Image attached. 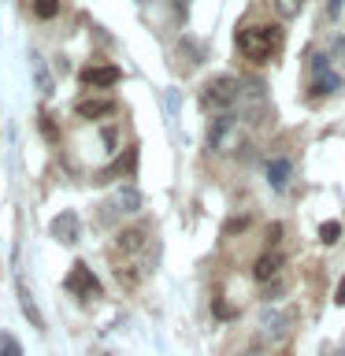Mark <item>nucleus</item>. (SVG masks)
<instances>
[{"label":"nucleus","mask_w":345,"mask_h":356,"mask_svg":"<svg viewBox=\"0 0 345 356\" xmlns=\"http://www.w3.org/2000/svg\"><path fill=\"white\" fill-rule=\"evenodd\" d=\"M282 41H286V30L278 26V22L238 30V49H241L245 60H252V63H267L278 49H282Z\"/></svg>","instance_id":"f257e3e1"},{"label":"nucleus","mask_w":345,"mask_h":356,"mask_svg":"<svg viewBox=\"0 0 345 356\" xmlns=\"http://www.w3.org/2000/svg\"><path fill=\"white\" fill-rule=\"evenodd\" d=\"M238 100H241V78H234V74H216L200 86V104L208 111H216V115L230 111Z\"/></svg>","instance_id":"f03ea898"},{"label":"nucleus","mask_w":345,"mask_h":356,"mask_svg":"<svg viewBox=\"0 0 345 356\" xmlns=\"http://www.w3.org/2000/svg\"><path fill=\"white\" fill-rule=\"evenodd\" d=\"M294 308H267L260 316V341H286V334L294 330Z\"/></svg>","instance_id":"7ed1b4c3"},{"label":"nucleus","mask_w":345,"mask_h":356,"mask_svg":"<svg viewBox=\"0 0 345 356\" xmlns=\"http://www.w3.org/2000/svg\"><path fill=\"white\" fill-rule=\"evenodd\" d=\"M345 78L334 71V63H330V56H316L312 60V97H334L342 89Z\"/></svg>","instance_id":"20e7f679"},{"label":"nucleus","mask_w":345,"mask_h":356,"mask_svg":"<svg viewBox=\"0 0 345 356\" xmlns=\"http://www.w3.org/2000/svg\"><path fill=\"white\" fill-rule=\"evenodd\" d=\"M63 286H67V293H74V297H86V300L100 297V282H97V275L89 271L86 264H71V271H67Z\"/></svg>","instance_id":"39448f33"},{"label":"nucleus","mask_w":345,"mask_h":356,"mask_svg":"<svg viewBox=\"0 0 345 356\" xmlns=\"http://www.w3.org/2000/svg\"><path fill=\"white\" fill-rule=\"evenodd\" d=\"M78 78H82V86H89V89H108L122 78V71L115 63H89L78 71Z\"/></svg>","instance_id":"423d86ee"},{"label":"nucleus","mask_w":345,"mask_h":356,"mask_svg":"<svg viewBox=\"0 0 345 356\" xmlns=\"http://www.w3.org/2000/svg\"><path fill=\"white\" fill-rule=\"evenodd\" d=\"M49 234H52L60 245H74L78 234H82V219H78V211H60V216H52Z\"/></svg>","instance_id":"0eeeda50"},{"label":"nucleus","mask_w":345,"mask_h":356,"mask_svg":"<svg viewBox=\"0 0 345 356\" xmlns=\"http://www.w3.org/2000/svg\"><path fill=\"white\" fill-rule=\"evenodd\" d=\"M74 111H78V119H86V122H100V119H111V115H115V100H108V97H89V100H78Z\"/></svg>","instance_id":"6e6552de"},{"label":"nucleus","mask_w":345,"mask_h":356,"mask_svg":"<svg viewBox=\"0 0 345 356\" xmlns=\"http://www.w3.org/2000/svg\"><path fill=\"white\" fill-rule=\"evenodd\" d=\"M289 182H294V160H286V156H275V160L267 163V186H271L275 193H286Z\"/></svg>","instance_id":"1a4fd4ad"},{"label":"nucleus","mask_w":345,"mask_h":356,"mask_svg":"<svg viewBox=\"0 0 345 356\" xmlns=\"http://www.w3.org/2000/svg\"><path fill=\"white\" fill-rule=\"evenodd\" d=\"M286 267V256L278 252V249H267L264 256H256V264H252V278L256 282H271V278L278 275Z\"/></svg>","instance_id":"9d476101"},{"label":"nucleus","mask_w":345,"mask_h":356,"mask_svg":"<svg viewBox=\"0 0 345 356\" xmlns=\"http://www.w3.org/2000/svg\"><path fill=\"white\" fill-rule=\"evenodd\" d=\"M234 127H238V115H234V111H219V115L208 122V145L211 149H223L227 138L234 134Z\"/></svg>","instance_id":"9b49d317"},{"label":"nucleus","mask_w":345,"mask_h":356,"mask_svg":"<svg viewBox=\"0 0 345 356\" xmlns=\"http://www.w3.org/2000/svg\"><path fill=\"white\" fill-rule=\"evenodd\" d=\"M115 208L122 211V216H138V211L145 208L141 189H138V186H122L119 193H115Z\"/></svg>","instance_id":"f8f14e48"},{"label":"nucleus","mask_w":345,"mask_h":356,"mask_svg":"<svg viewBox=\"0 0 345 356\" xmlns=\"http://www.w3.org/2000/svg\"><path fill=\"white\" fill-rule=\"evenodd\" d=\"M30 71H33V82H38V93H45V97H52V89H56V82H52L49 67H45V56H41V52H30Z\"/></svg>","instance_id":"ddd939ff"},{"label":"nucleus","mask_w":345,"mask_h":356,"mask_svg":"<svg viewBox=\"0 0 345 356\" xmlns=\"http://www.w3.org/2000/svg\"><path fill=\"white\" fill-rule=\"evenodd\" d=\"M15 297H19V308H22V316L30 319V327L33 330H45V316L38 312V305H33V297H30V289L19 282V289H15Z\"/></svg>","instance_id":"4468645a"},{"label":"nucleus","mask_w":345,"mask_h":356,"mask_svg":"<svg viewBox=\"0 0 345 356\" xmlns=\"http://www.w3.org/2000/svg\"><path fill=\"white\" fill-rule=\"evenodd\" d=\"M141 245H145V230L141 227H127V230L115 234V249L119 252H138Z\"/></svg>","instance_id":"2eb2a0df"},{"label":"nucleus","mask_w":345,"mask_h":356,"mask_svg":"<svg viewBox=\"0 0 345 356\" xmlns=\"http://www.w3.org/2000/svg\"><path fill=\"white\" fill-rule=\"evenodd\" d=\"M134 167H138V145H130V149L122 152L119 160H115V163H111L108 171H104V178H115V175H130Z\"/></svg>","instance_id":"dca6fc26"},{"label":"nucleus","mask_w":345,"mask_h":356,"mask_svg":"<svg viewBox=\"0 0 345 356\" xmlns=\"http://www.w3.org/2000/svg\"><path fill=\"white\" fill-rule=\"evenodd\" d=\"M330 63H334V71H338L342 78H345V33H338V38L330 41Z\"/></svg>","instance_id":"f3484780"},{"label":"nucleus","mask_w":345,"mask_h":356,"mask_svg":"<svg viewBox=\"0 0 345 356\" xmlns=\"http://www.w3.org/2000/svg\"><path fill=\"white\" fill-rule=\"evenodd\" d=\"M0 356H22V341L15 338V334L0 330Z\"/></svg>","instance_id":"a211bd4d"},{"label":"nucleus","mask_w":345,"mask_h":356,"mask_svg":"<svg viewBox=\"0 0 345 356\" xmlns=\"http://www.w3.org/2000/svg\"><path fill=\"white\" fill-rule=\"evenodd\" d=\"M60 0H33V15H38V19H56V15H60Z\"/></svg>","instance_id":"6ab92c4d"},{"label":"nucleus","mask_w":345,"mask_h":356,"mask_svg":"<svg viewBox=\"0 0 345 356\" xmlns=\"http://www.w3.org/2000/svg\"><path fill=\"white\" fill-rule=\"evenodd\" d=\"M338 238H342V222H338V219H327V222L319 227V241H323V245H334Z\"/></svg>","instance_id":"aec40b11"},{"label":"nucleus","mask_w":345,"mask_h":356,"mask_svg":"<svg viewBox=\"0 0 345 356\" xmlns=\"http://www.w3.org/2000/svg\"><path fill=\"white\" fill-rule=\"evenodd\" d=\"M271 4H275V11H278L282 19H294L297 11L305 8V0H271Z\"/></svg>","instance_id":"412c9836"},{"label":"nucleus","mask_w":345,"mask_h":356,"mask_svg":"<svg viewBox=\"0 0 345 356\" xmlns=\"http://www.w3.org/2000/svg\"><path fill=\"white\" fill-rule=\"evenodd\" d=\"M241 93H249V97H256V100H264V97H267L264 78H245V82H241Z\"/></svg>","instance_id":"4be33fe9"},{"label":"nucleus","mask_w":345,"mask_h":356,"mask_svg":"<svg viewBox=\"0 0 345 356\" xmlns=\"http://www.w3.org/2000/svg\"><path fill=\"white\" fill-rule=\"evenodd\" d=\"M41 134H45V138H49V141H56V138H60V130H56V122H52V115H45V111H41Z\"/></svg>","instance_id":"5701e85b"},{"label":"nucleus","mask_w":345,"mask_h":356,"mask_svg":"<svg viewBox=\"0 0 345 356\" xmlns=\"http://www.w3.org/2000/svg\"><path fill=\"white\" fill-rule=\"evenodd\" d=\"M249 227V216H241V219H227V227H223V234H238Z\"/></svg>","instance_id":"b1692460"},{"label":"nucleus","mask_w":345,"mask_h":356,"mask_svg":"<svg viewBox=\"0 0 345 356\" xmlns=\"http://www.w3.org/2000/svg\"><path fill=\"white\" fill-rule=\"evenodd\" d=\"M278 241H282V222H271V227H267V245L275 249Z\"/></svg>","instance_id":"393cba45"},{"label":"nucleus","mask_w":345,"mask_h":356,"mask_svg":"<svg viewBox=\"0 0 345 356\" xmlns=\"http://www.w3.org/2000/svg\"><path fill=\"white\" fill-rule=\"evenodd\" d=\"M334 305H342V308H345V275L338 278V289H334Z\"/></svg>","instance_id":"a878e982"},{"label":"nucleus","mask_w":345,"mask_h":356,"mask_svg":"<svg viewBox=\"0 0 345 356\" xmlns=\"http://www.w3.org/2000/svg\"><path fill=\"white\" fill-rule=\"evenodd\" d=\"M238 356H264V341H252L249 349H241Z\"/></svg>","instance_id":"bb28decb"},{"label":"nucleus","mask_w":345,"mask_h":356,"mask_svg":"<svg viewBox=\"0 0 345 356\" xmlns=\"http://www.w3.org/2000/svg\"><path fill=\"white\" fill-rule=\"evenodd\" d=\"M338 11H342V0H330V4H327V15L338 19Z\"/></svg>","instance_id":"cd10ccee"},{"label":"nucleus","mask_w":345,"mask_h":356,"mask_svg":"<svg viewBox=\"0 0 345 356\" xmlns=\"http://www.w3.org/2000/svg\"><path fill=\"white\" fill-rule=\"evenodd\" d=\"M138 4H152V0H138Z\"/></svg>","instance_id":"c85d7f7f"},{"label":"nucleus","mask_w":345,"mask_h":356,"mask_svg":"<svg viewBox=\"0 0 345 356\" xmlns=\"http://www.w3.org/2000/svg\"><path fill=\"white\" fill-rule=\"evenodd\" d=\"M175 4H178V8H182V4H186V0H175Z\"/></svg>","instance_id":"c756f323"},{"label":"nucleus","mask_w":345,"mask_h":356,"mask_svg":"<svg viewBox=\"0 0 345 356\" xmlns=\"http://www.w3.org/2000/svg\"><path fill=\"white\" fill-rule=\"evenodd\" d=\"M338 356H345V353H338Z\"/></svg>","instance_id":"7c9ffc66"}]
</instances>
